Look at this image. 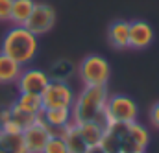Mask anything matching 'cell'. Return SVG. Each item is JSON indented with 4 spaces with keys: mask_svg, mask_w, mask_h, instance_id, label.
Instances as JSON below:
<instances>
[{
    "mask_svg": "<svg viewBox=\"0 0 159 153\" xmlns=\"http://www.w3.org/2000/svg\"><path fill=\"white\" fill-rule=\"evenodd\" d=\"M39 50L37 35H34L26 26H13L6 32L0 44V52L15 59L19 65H28L35 59Z\"/></svg>",
    "mask_w": 159,
    "mask_h": 153,
    "instance_id": "cell-1",
    "label": "cell"
},
{
    "mask_svg": "<svg viewBox=\"0 0 159 153\" xmlns=\"http://www.w3.org/2000/svg\"><path fill=\"white\" fill-rule=\"evenodd\" d=\"M107 85H96V87H83L81 92L74 98V103L70 107L72 122H94L104 113L106 102H107Z\"/></svg>",
    "mask_w": 159,
    "mask_h": 153,
    "instance_id": "cell-2",
    "label": "cell"
},
{
    "mask_svg": "<svg viewBox=\"0 0 159 153\" xmlns=\"http://www.w3.org/2000/svg\"><path fill=\"white\" fill-rule=\"evenodd\" d=\"M80 79L83 87H96V85H107L111 77V67L106 57L98 54H91L81 59L78 67Z\"/></svg>",
    "mask_w": 159,
    "mask_h": 153,
    "instance_id": "cell-3",
    "label": "cell"
},
{
    "mask_svg": "<svg viewBox=\"0 0 159 153\" xmlns=\"http://www.w3.org/2000/svg\"><path fill=\"white\" fill-rule=\"evenodd\" d=\"M104 113H106L109 125L111 124H131L137 120L139 107H137L135 100H131L129 96L113 94V96H107Z\"/></svg>",
    "mask_w": 159,
    "mask_h": 153,
    "instance_id": "cell-4",
    "label": "cell"
},
{
    "mask_svg": "<svg viewBox=\"0 0 159 153\" xmlns=\"http://www.w3.org/2000/svg\"><path fill=\"white\" fill-rule=\"evenodd\" d=\"M74 98H76V94L67 81L50 79V83L46 85V89L41 94L43 111L44 109H56V107H72Z\"/></svg>",
    "mask_w": 159,
    "mask_h": 153,
    "instance_id": "cell-5",
    "label": "cell"
},
{
    "mask_svg": "<svg viewBox=\"0 0 159 153\" xmlns=\"http://www.w3.org/2000/svg\"><path fill=\"white\" fill-rule=\"evenodd\" d=\"M56 24V9L50 4L44 2H35V7L30 15V19L26 20V28L34 33V35H44L48 33Z\"/></svg>",
    "mask_w": 159,
    "mask_h": 153,
    "instance_id": "cell-6",
    "label": "cell"
},
{
    "mask_svg": "<svg viewBox=\"0 0 159 153\" xmlns=\"http://www.w3.org/2000/svg\"><path fill=\"white\" fill-rule=\"evenodd\" d=\"M52 129L44 124V120L41 118V115L37 116V120L34 124H30L24 131H22V140L26 146L28 153H43L48 138L52 137Z\"/></svg>",
    "mask_w": 159,
    "mask_h": 153,
    "instance_id": "cell-7",
    "label": "cell"
},
{
    "mask_svg": "<svg viewBox=\"0 0 159 153\" xmlns=\"http://www.w3.org/2000/svg\"><path fill=\"white\" fill-rule=\"evenodd\" d=\"M50 83V76L41 68H22L20 76L17 79L19 92H30V94H43L46 85Z\"/></svg>",
    "mask_w": 159,
    "mask_h": 153,
    "instance_id": "cell-8",
    "label": "cell"
},
{
    "mask_svg": "<svg viewBox=\"0 0 159 153\" xmlns=\"http://www.w3.org/2000/svg\"><path fill=\"white\" fill-rule=\"evenodd\" d=\"M154 41V28L146 20H133L129 22V48L131 50H144Z\"/></svg>",
    "mask_w": 159,
    "mask_h": 153,
    "instance_id": "cell-9",
    "label": "cell"
},
{
    "mask_svg": "<svg viewBox=\"0 0 159 153\" xmlns=\"http://www.w3.org/2000/svg\"><path fill=\"white\" fill-rule=\"evenodd\" d=\"M41 118L54 133H57L72 122V113L70 107H56V109H44L41 113Z\"/></svg>",
    "mask_w": 159,
    "mask_h": 153,
    "instance_id": "cell-10",
    "label": "cell"
},
{
    "mask_svg": "<svg viewBox=\"0 0 159 153\" xmlns=\"http://www.w3.org/2000/svg\"><path fill=\"white\" fill-rule=\"evenodd\" d=\"M107 39L115 50L129 48V22L128 20H115L107 30Z\"/></svg>",
    "mask_w": 159,
    "mask_h": 153,
    "instance_id": "cell-11",
    "label": "cell"
},
{
    "mask_svg": "<svg viewBox=\"0 0 159 153\" xmlns=\"http://www.w3.org/2000/svg\"><path fill=\"white\" fill-rule=\"evenodd\" d=\"M57 133L63 137L69 153H87L89 146H87V142L83 140V137H81V133H80L78 125H76L74 122H70L67 127H63V129L57 131Z\"/></svg>",
    "mask_w": 159,
    "mask_h": 153,
    "instance_id": "cell-12",
    "label": "cell"
},
{
    "mask_svg": "<svg viewBox=\"0 0 159 153\" xmlns=\"http://www.w3.org/2000/svg\"><path fill=\"white\" fill-rule=\"evenodd\" d=\"M22 72V65H19L15 59L0 52V85H11L17 83V79Z\"/></svg>",
    "mask_w": 159,
    "mask_h": 153,
    "instance_id": "cell-13",
    "label": "cell"
},
{
    "mask_svg": "<svg viewBox=\"0 0 159 153\" xmlns=\"http://www.w3.org/2000/svg\"><path fill=\"white\" fill-rule=\"evenodd\" d=\"M34 7H35V0H13L9 22H13L15 26H24L26 20L30 19Z\"/></svg>",
    "mask_w": 159,
    "mask_h": 153,
    "instance_id": "cell-14",
    "label": "cell"
},
{
    "mask_svg": "<svg viewBox=\"0 0 159 153\" xmlns=\"http://www.w3.org/2000/svg\"><path fill=\"white\" fill-rule=\"evenodd\" d=\"M76 125H78L80 133H81V137H83V140L87 142L89 148L100 144V140L104 137V131H106L100 124H96V122H81V124H76Z\"/></svg>",
    "mask_w": 159,
    "mask_h": 153,
    "instance_id": "cell-15",
    "label": "cell"
},
{
    "mask_svg": "<svg viewBox=\"0 0 159 153\" xmlns=\"http://www.w3.org/2000/svg\"><path fill=\"white\" fill-rule=\"evenodd\" d=\"M15 103H17L19 107H22L24 111L32 113V115H41V113H43V100H41V94L19 92V98L15 100Z\"/></svg>",
    "mask_w": 159,
    "mask_h": 153,
    "instance_id": "cell-16",
    "label": "cell"
},
{
    "mask_svg": "<svg viewBox=\"0 0 159 153\" xmlns=\"http://www.w3.org/2000/svg\"><path fill=\"white\" fill-rule=\"evenodd\" d=\"M9 116H11V120H15V122L22 127V131H24L30 124H34V122L37 120V116L39 115H32V113L24 111L22 107H19V105L13 102V105L9 107Z\"/></svg>",
    "mask_w": 159,
    "mask_h": 153,
    "instance_id": "cell-17",
    "label": "cell"
},
{
    "mask_svg": "<svg viewBox=\"0 0 159 153\" xmlns=\"http://www.w3.org/2000/svg\"><path fill=\"white\" fill-rule=\"evenodd\" d=\"M43 153H69V150H67V144H65L63 137L59 133H52V137L48 138Z\"/></svg>",
    "mask_w": 159,
    "mask_h": 153,
    "instance_id": "cell-18",
    "label": "cell"
},
{
    "mask_svg": "<svg viewBox=\"0 0 159 153\" xmlns=\"http://www.w3.org/2000/svg\"><path fill=\"white\" fill-rule=\"evenodd\" d=\"M13 0H0V22H7L11 17Z\"/></svg>",
    "mask_w": 159,
    "mask_h": 153,
    "instance_id": "cell-19",
    "label": "cell"
},
{
    "mask_svg": "<svg viewBox=\"0 0 159 153\" xmlns=\"http://www.w3.org/2000/svg\"><path fill=\"white\" fill-rule=\"evenodd\" d=\"M150 124L156 129H159V102H156L152 105V109H150Z\"/></svg>",
    "mask_w": 159,
    "mask_h": 153,
    "instance_id": "cell-20",
    "label": "cell"
},
{
    "mask_svg": "<svg viewBox=\"0 0 159 153\" xmlns=\"http://www.w3.org/2000/svg\"><path fill=\"white\" fill-rule=\"evenodd\" d=\"M87 153H106V151H104V148H102L100 144H96V146H91V148L87 150Z\"/></svg>",
    "mask_w": 159,
    "mask_h": 153,
    "instance_id": "cell-21",
    "label": "cell"
},
{
    "mask_svg": "<svg viewBox=\"0 0 159 153\" xmlns=\"http://www.w3.org/2000/svg\"><path fill=\"white\" fill-rule=\"evenodd\" d=\"M137 153H144V151H137Z\"/></svg>",
    "mask_w": 159,
    "mask_h": 153,
    "instance_id": "cell-22",
    "label": "cell"
}]
</instances>
